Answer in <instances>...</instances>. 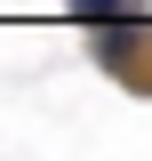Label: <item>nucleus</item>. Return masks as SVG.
Segmentation results:
<instances>
[{"label":"nucleus","mask_w":152,"mask_h":161,"mask_svg":"<svg viewBox=\"0 0 152 161\" xmlns=\"http://www.w3.org/2000/svg\"><path fill=\"white\" fill-rule=\"evenodd\" d=\"M96 32V64L120 80V89H136V97H152V8L136 0L128 16H112V24H88Z\"/></svg>","instance_id":"obj_1"},{"label":"nucleus","mask_w":152,"mask_h":161,"mask_svg":"<svg viewBox=\"0 0 152 161\" xmlns=\"http://www.w3.org/2000/svg\"><path fill=\"white\" fill-rule=\"evenodd\" d=\"M64 8H72L80 24H112V16H128L136 0H64Z\"/></svg>","instance_id":"obj_2"}]
</instances>
